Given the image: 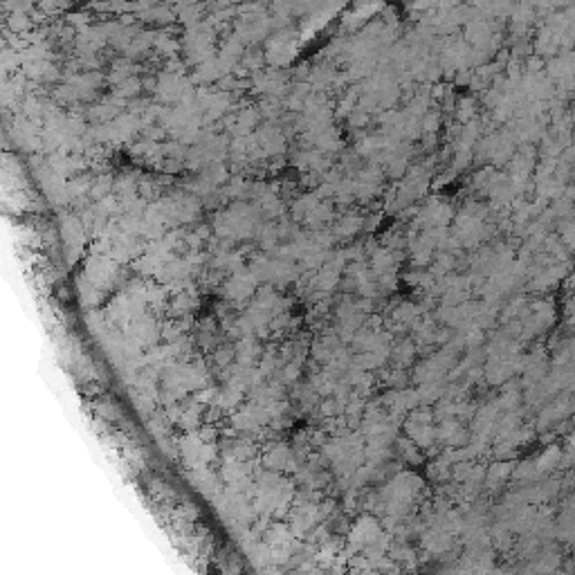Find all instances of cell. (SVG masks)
Wrapping results in <instances>:
<instances>
[{
  "label": "cell",
  "mask_w": 575,
  "mask_h": 575,
  "mask_svg": "<svg viewBox=\"0 0 575 575\" xmlns=\"http://www.w3.org/2000/svg\"><path fill=\"white\" fill-rule=\"evenodd\" d=\"M360 229H362V218H360V216H344V218L340 220V225H337V231H340L342 236H353V234H357Z\"/></svg>",
  "instance_id": "cell-1"
},
{
  "label": "cell",
  "mask_w": 575,
  "mask_h": 575,
  "mask_svg": "<svg viewBox=\"0 0 575 575\" xmlns=\"http://www.w3.org/2000/svg\"><path fill=\"white\" fill-rule=\"evenodd\" d=\"M438 122H441V117H438L436 113H425L423 128H425V130H436V128H438Z\"/></svg>",
  "instance_id": "cell-3"
},
{
  "label": "cell",
  "mask_w": 575,
  "mask_h": 575,
  "mask_svg": "<svg viewBox=\"0 0 575 575\" xmlns=\"http://www.w3.org/2000/svg\"><path fill=\"white\" fill-rule=\"evenodd\" d=\"M474 99H461L458 101V117H461V122H467V119L474 115Z\"/></svg>",
  "instance_id": "cell-2"
}]
</instances>
